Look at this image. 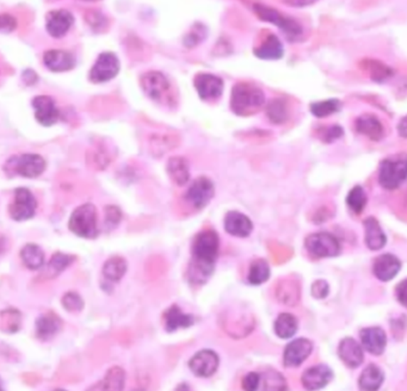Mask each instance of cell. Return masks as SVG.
<instances>
[{
  "mask_svg": "<svg viewBox=\"0 0 407 391\" xmlns=\"http://www.w3.org/2000/svg\"><path fill=\"white\" fill-rule=\"evenodd\" d=\"M254 55L263 60H278L283 56V45L275 35H269L259 47L254 49Z\"/></svg>",
  "mask_w": 407,
  "mask_h": 391,
  "instance_id": "83f0119b",
  "label": "cell"
},
{
  "mask_svg": "<svg viewBox=\"0 0 407 391\" xmlns=\"http://www.w3.org/2000/svg\"><path fill=\"white\" fill-rule=\"evenodd\" d=\"M214 184L207 177H200L191 184L185 198L194 208L203 209L214 197Z\"/></svg>",
  "mask_w": 407,
  "mask_h": 391,
  "instance_id": "8fae6325",
  "label": "cell"
},
{
  "mask_svg": "<svg viewBox=\"0 0 407 391\" xmlns=\"http://www.w3.org/2000/svg\"><path fill=\"white\" fill-rule=\"evenodd\" d=\"M254 12L261 21L273 23L278 26L284 34L287 35L289 40H296L303 35V26L294 19L289 18L287 16L282 15L277 11L276 9L270 8L266 5L254 4Z\"/></svg>",
  "mask_w": 407,
  "mask_h": 391,
  "instance_id": "52a82bcc",
  "label": "cell"
},
{
  "mask_svg": "<svg viewBox=\"0 0 407 391\" xmlns=\"http://www.w3.org/2000/svg\"><path fill=\"white\" fill-rule=\"evenodd\" d=\"M363 68L369 73L370 78L375 82H384L386 79L391 78L393 75L392 70L385 65L374 61V60H366L363 61Z\"/></svg>",
  "mask_w": 407,
  "mask_h": 391,
  "instance_id": "74e56055",
  "label": "cell"
},
{
  "mask_svg": "<svg viewBox=\"0 0 407 391\" xmlns=\"http://www.w3.org/2000/svg\"><path fill=\"white\" fill-rule=\"evenodd\" d=\"M168 173L170 175V178L178 187H183L190 179L189 165H188V161L182 157H173L168 160Z\"/></svg>",
  "mask_w": 407,
  "mask_h": 391,
  "instance_id": "f546056e",
  "label": "cell"
},
{
  "mask_svg": "<svg viewBox=\"0 0 407 391\" xmlns=\"http://www.w3.org/2000/svg\"><path fill=\"white\" fill-rule=\"evenodd\" d=\"M164 320L168 332H175L180 328H188L194 324V317L184 314L177 306H172L165 312Z\"/></svg>",
  "mask_w": 407,
  "mask_h": 391,
  "instance_id": "4316f807",
  "label": "cell"
},
{
  "mask_svg": "<svg viewBox=\"0 0 407 391\" xmlns=\"http://www.w3.org/2000/svg\"><path fill=\"white\" fill-rule=\"evenodd\" d=\"M21 258H22L23 264L31 270H38L45 264L43 250L34 243H29L23 247V250H21Z\"/></svg>",
  "mask_w": 407,
  "mask_h": 391,
  "instance_id": "1f68e13d",
  "label": "cell"
},
{
  "mask_svg": "<svg viewBox=\"0 0 407 391\" xmlns=\"http://www.w3.org/2000/svg\"><path fill=\"white\" fill-rule=\"evenodd\" d=\"M261 391H287L288 385L284 378L280 373L275 370H268L261 376Z\"/></svg>",
  "mask_w": 407,
  "mask_h": 391,
  "instance_id": "e575fe53",
  "label": "cell"
},
{
  "mask_svg": "<svg viewBox=\"0 0 407 391\" xmlns=\"http://www.w3.org/2000/svg\"><path fill=\"white\" fill-rule=\"evenodd\" d=\"M141 87L147 97L156 103L175 104L171 82L161 72H147L146 75H142Z\"/></svg>",
  "mask_w": 407,
  "mask_h": 391,
  "instance_id": "5b68a950",
  "label": "cell"
},
{
  "mask_svg": "<svg viewBox=\"0 0 407 391\" xmlns=\"http://www.w3.org/2000/svg\"><path fill=\"white\" fill-rule=\"evenodd\" d=\"M75 261V257L67 255L64 253H55L53 255L52 259L49 261V271H52L55 275L63 272L65 268H68L70 265Z\"/></svg>",
  "mask_w": 407,
  "mask_h": 391,
  "instance_id": "60d3db41",
  "label": "cell"
},
{
  "mask_svg": "<svg viewBox=\"0 0 407 391\" xmlns=\"http://www.w3.org/2000/svg\"><path fill=\"white\" fill-rule=\"evenodd\" d=\"M275 333L281 339H289L295 336L298 331V320L292 314L283 313L275 321Z\"/></svg>",
  "mask_w": 407,
  "mask_h": 391,
  "instance_id": "d6a6232c",
  "label": "cell"
},
{
  "mask_svg": "<svg viewBox=\"0 0 407 391\" xmlns=\"http://www.w3.org/2000/svg\"><path fill=\"white\" fill-rule=\"evenodd\" d=\"M261 382V375H258L257 373H247L242 382V387L245 391H257Z\"/></svg>",
  "mask_w": 407,
  "mask_h": 391,
  "instance_id": "7bdbcfd3",
  "label": "cell"
},
{
  "mask_svg": "<svg viewBox=\"0 0 407 391\" xmlns=\"http://www.w3.org/2000/svg\"><path fill=\"white\" fill-rule=\"evenodd\" d=\"M189 366L196 376L210 377L217 370L219 357L213 351L203 350L191 358Z\"/></svg>",
  "mask_w": 407,
  "mask_h": 391,
  "instance_id": "2e32d148",
  "label": "cell"
},
{
  "mask_svg": "<svg viewBox=\"0 0 407 391\" xmlns=\"http://www.w3.org/2000/svg\"><path fill=\"white\" fill-rule=\"evenodd\" d=\"M407 180V155L385 159L379 170V183L386 190H396Z\"/></svg>",
  "mask_w": 407,
  "mask_h": 391,
  "instance_id": "277c9868",
  "label": "cell"
},
{
  "mask_svg": "<svg viewBox=\"0 0 407 391\" xmlns=\"http://www.w3.org/2000/svg\"><path fill=\"white\" fill-rule=\"evenodd\" d=\"M401 263L393 254H382L375 259L373 265V272L377 280L381 282H389L399 273Z\"/></svg>",
  "mask_w": 407,
  "mask_h": 391,
  "instance_id": "d6986e66",
  "label": "cell"
},
{
  "mask_svg": "<svg viewBox=\"0 0 407 391\" xmlns=\"http://www.w3.org/2000/svg\"><path fill=\"white\" fill-rule=\"evenodd\" d=\"M363 226H364V231H366L364 240H366L367 247L371 250H379L384 248L386 243H387V238H386L385 233L382 231V228L380 227L377 220H375L374 217H368L363 222Z\"/></svg>",
  "mask_w": 407,
  "mask_h": 391,
  "instance_id": "603a6c76",
  "label": "cell"
},
{
  "mask_svg": "<svg viewBox=\"0 0 407 391\" xmlns=\"http://www.w3.org/2000/svg\"><path fill=\"white\" fill-rule=\"evenodd\" d=\"M54 391H66V390H63V389H58V390H54Z\"/></svg>",
  "mask_w": 407,
  "mask_h": 391,
  "instance_id": "816d5d0a",
  "label": "cell"
},
{
  "mask_svg": "<svg viewBox=\"0 0 407 391\" xmlns=\"http://www.w3.org/2000/svg\"><path fill=\"white\" fill-rule=\"evenodd\" d=\"M63 304H64L65 309L68 310V312H73V313L80 312L84 307L82 297L75 292H68V294H65L64 298H63Z\"/></svg>",
  "mask_w": 407,
  "mask_h": 391,
  "instance_id": "b9f144b4",
  "label": "cell"
},
{
  "mask_svg": "<svg viewBox=\"0 0 407 391\" xmlns=\"http://www.w3.org/2000/svg\"><path fill=\"white\" fill-rule=\"evenodd\" d=\"M122 217L120 209L117 206H108L105 209V224L109 228H114L119 224Z\"/></svg>",
  "mask_w": 407,
  "mask_h": 391,
  "instance_id": "ee69618b",
  "label": "cell"
},
{
  "mask_svg": "<svg viewBox=\"0 0 407 391\" xmlns=\"http://www.w3.org/2000/svg\"><path fill=\"white\" fill-rule=\"evenodd\" d=\"M367 202H368V198H367L366 191L363 190V187H359V185L352 187V191L347 194V206L356 215L362 214L363 210L366 208Z\"/></svg>",
  "mask_w": 407,
  "mask_h": 391,
  "instance_id": "8d00e7d4",
  "label": "cell"
},
{
  "mask_svg": "<svg viewBox=\"0 0 407 391\" xmlns=\"http://www.w3.org/2000/svg\"><path fill=\"white\" fill-rule=\"evenodd\" d=\"M361 341H362L364 350L368 351L369 353L374 356H380L384 353L386 345H387V336L382 328L380 327H368L363 328L361 333Z\"/></svg>",
  "mask_w": 407,
  "mask_h": 391,
  "instance_id": "ac0fdd59",
  "label": "cell"
},
{
  "mask_svg": "<svg viewBox=\"0 0 407 391\" xmlns=\"http://www.w3.org/2000/svg\"><path fill=\"white\" fill-rule=\"evenodd\" d=\"M126 373L124 370L115 366L109 370L104 378L94 384L87 391H124Z\"/></svg>",
  "mask_w": 407,
  "mask_h": 391,
  "instance_id": "d4e9b609",
  "label": "cell"
},
{
  "mask_svg": "<svg viewBox=\"0 0 407 391\" xmlns=\"http://www.w3.org/2000/svg\"><path fill=\"white\" fill-rule=\"evenodd\" d=\"M342 103L338 99H329V101H318L310 105V112L318 119H324L327 116L340 111Z\"/></svg>",
  "mask_w": 407,
  "mask_h": 391,
  "instance_id": "f35d334b",
  "label": "cell"
},
{
  "mask_svg": "<svg viewBox=\"0 0 407 391\" xmlns=\"http://www.w3.org/2000/svg\"><path fill=\"white\" fill-rule=\"evenodd\" d=\"M270 268L269 264L263 259L254 260L250 266L249 271V282L254 285L266 283L269 280Z\"/></svg>",
  "mask_w": 407,
  "mask_h": 391,
  "instance_id": "d590c367",
  "label": "cell"
},
{
  "mask_svg": "<svg viewBox=\"0 0 407 391\" xmlns=\"http://www.w3.org/2000/svg\"><path fill=\"white\" fill-rule=\"evenodd\" d=\"M35 119L43 127H50L60 119V111L56 108L55 101L49 96H38L33 99Z\"/></svg>",
  "mask_w": 407,
  "mask_h": 391,
  "instance_id": "4fadbf2b",
  "label": "cell"
},
{
  "mask_svg": "<svg viewBox=\"0 0 407 391\" xmlns=\"http://www.w3.org/2000/svg\"><path fill=\"white\" fill-rule=\"evenodd\" d=\"M300 294V285L295 280H282L277 287V299L286 306H295L299 302Z\"/></svg>",
  "mask_w": 407,
  "mask_h": 391,
  "instance_id": "4dcf8cb0",
  "label": "cell"
},
{
  "mask_svg": "<svg viewBox=\"0 0 407 391\" xmlns=\"http://www.w3.org/2000/svg\"><path fill=\"white\" fill-rule=\"evenodd\" d=\"M224 229L233 236L246 238L254 229V224L246 215L238 211H229L224 217Z\"/></svg>",
  "mask_w": 407,
  "mask_h": 391,
  "instance_id": "7402d4cb",
  "label": "cell"
},
{
  "mask_svg": "<svg viewBox=\"0 0 407 391\" xmlns=\"http://www.w3.org/2000/svg\"><path fill=\"white\" fill-rule=\"evenodd\" d=\"M356 131L373 141H379L384 136V127L380 119L370 114H364L356 119Z\"/></svg>",
  "mask_w": 407,
  "mask_h": 391,
  "instance_id": "cb8c5ba5",
  "label": "cell"
},
{
  "mask_svg": "<svg viewBox=\"0 0 407 391\" xmlns=\"http://www.w3.org/2000/svg\"><path fill=\"white\" fill-rule=\"evenodd\" d=\"M38 202L34 194L24 187L15 191V198L10 205V216L15 221H26L34 216Z\"/></svg>",
  "mask_w": 407,
  "mask_h": 391,
  "instance_id": "30bf717a",
  "label": "cell"
},
{
  "mask_svg": "<svg viewBox=\"0 0 407 391\" xmlns=\"http://www.w3.org/2000/svg\"><path fill=\"white\" fill-rule=\"evenodd\" d=\"M16 26H17V21H16L15 17H12L8 13H3V15L0 16V29H1V33H4V34L12 33L16 29Z\"/></svg>",
  "mask_w": 407,
  "mask_h": 391,
  "instance_id": "bcb514c9",
  "label": "cell"
},
{
  "mask_svg": "<svg viewBox=\"0 0 407 391\" xmlns=\"http://www.w3.org/2000/svg\"><path fill=\"white\" fill-rule=\"evenodd\" d=\"M61 329V320L55 314L48 313L36 321V334L41 340H48Z\"/></svg>",
  "mask_w": 407,
  "mask_h": 391,
  "instance_id": "f1b7e54d",
  "label": "cell"
},
{
  "mask_svg": "<svg viewBox=\"0 0 407 391\" xmlns=\"http://www.w3.org/2000/svg\"><path fill=\"white\" fill-rule=\"evenodd\" d=\"M195 89L203 101H215L224 91V80L217 75L202 73L194 80Z\"/></svg>",
  "mask_w": 407,
  "mask_h": 391,
  "instance_id": "5bb4252c",
  "label": "cell"
},
{
  "mask_svg": "<svg viewBox=\"0 0 407 391\" xmlns=\"http://www.w3.org/2000/svg\"><path fill=\"white\" fill-rule=\"evenodd\" d=\"M266 103L264 94L258 86L239 82L232 89L231 108L239 116L254 115Z\"/></svg>",
  "mask_w": 407,
  "mask_h": 391,
  "instance_id": "7a4b0ae2",
  "label": "cell"
},
{
  "mask_svg": "<svg viewBox=\"0 0 407 391\" xmlns=\"http://www.w3.org/2000/svg\"><path fill=\"white\" fill-rule=\"evenodd\" d=\"M396 294L400 304L407 308V280H403V282H400L398 284Z\"/></svg>",
  "mask_w": 407,
  "mask_h": 391,
  "instance_id": "7dc6e473",
  "label": "cell"
},
{
  "mask_svg": "<svg viewBox=\"0 0 407 391\" xmlns=\"http://www.w3.org/2000/svg\"><path fill=\"white\" fill-rule=\"evenodd\" d=\"M313 351V343L305 338L294 340L288 343L283 354L284 365L287 368H298L301 365L307 358L310 357Z\"/></svg>",
  "mask_w": 407,
  "mask_h": 391,
  "instance_id": "9a60e30c",
  "label": "cell"
},
{
  "mask_svg": "<svg viewBox=\"0 0 407 391\" xmlns=\"http://www.w3.org/2000/svg\"><path fill=\"white\" fill-rule=\"evenodd\" d=\"M127 271V263L124 258L112 257L103 266V276L110 282H119Z\"/></svg>",
  "mask_w": 407,
  "mask_h": 391,
  "instance_id": "836d02e7",
  "label": "cell"
},
{
  "mask_svg": "<svg viewBox=\"0 0 407 391\" xmlns=\"http://www.w3.org/2000/svg\"><path fill=\"white\" fill-rule=\"evenodd\" d=\"M398 133L401 138H407V116L403 117L398 124Z\"/></svg>",
  "mask_w": 407,
  "mask_h": 391,
  "instance_id": "681fc988",
  "label": "cell"
},
{
  "mask_svg": "<svg viewBox=\"0 0 407 391\" xmlns=\"http://www.w3.org/2000/svg\"><path fill=\"white\" fill-rule=\"evenodd\" d=\"M306 248L313 257H337L340 253V243L336 236L330 233H315L306 238Z\"/></svg>",
  "mask_w": 407,
  "mask_h": 391,
  "instance_id": "ba28073f",
  "label": "cell"
},
{
  "mask_svg": "<svg viewBox=\"0 0 407 391\" xmlns=\"http://www.w3.org/2000/svg\"><path fill=\"white\" fill-rule=\"evenodd\" d=\"M68 227L80 238H94L99 234L97 209L94 204H82L75 209L70 219Z\"/></svg>",
  "mask_w": 407,
  "mask_h": 391,
  "instance_id": "3957f363",
  "label": "cell"
},
{
  "mask_svg": "<svg viewBox=\"0 0 407 391\" xmlns=\"http://www.w3.org/2000/svg\"><path fill=\"white\" fill-rule=\"evenodd\" d=\"M338 354H340V358L343 360L344 364L352 368V369L359 368L364 359L362 347L352 338H345L340 341V346H338Z\"/></svg>",
  "mask_w": 407,
  "mask_h": 391,
  "instance_id": "ffe728a7",
  "label": "cell"
},
{
  "mask_svg": "<svg viewBox=\"0 0 407 391\" xmlns=\"http://www.w3.org/2000/svg\"><path fill=\"white\" fill-rule=\"evenodd\" d=\"M75 23V17L71 12L59 9L48 12L45 16V29L52 38H60L67 34Z\"/></svg>",
  "mask_w": 407,
  "mask_h": 391,
  "instance_id": "7c38bea8",
  "label": "cell"
},
{
  "mask_svg": "<svg viewBox=\"0 0 407 391\" xmlns=\"http://www.w3.org/2000/svg\"><path fill=\"white\" fill-rule=\"evenodd\" d=\"M45 170V159L38 154H19L10 158L5 165V171L16 173L24 178H38Z\"/></svg>",
  "mask_w": 407,
  "mask_h": 391,
  "instance_id": "8992f818",
  "label": "cell"
},
{
  "mask_svg": "<svg viewBox=\"0 0 407 391\" xmlns=\"http://www.w3.org/2000/svg\"><path fill=\"white\" fill-rule=\"evenodd\" d=\"M332 370L326 365L312 366L301 377V382L306 390L315 391L325 387L332 380Z\"/></svg>",
  "mask_w": 407,
  "mask_h": 391,
  "instance_id": "e0dca14e",
  "label": "cell"
},
{
  "mask_svg": "<svg viewBox=\"0 0 407 391\" xmlns=\"http://www.w3.org/2000/svg\"><path fill=\"white\" fill-rule=\"evenodd\" d=\"M178 391H192L190 387H188L187 384H183L178 387Z\"/></svg>",
  "mask_w": 407,
  "mask_h": 391,
  "instance_id": "f907efd6",
  "label": "cell"
},
{
  "mask_svg": "<svg viewBox=\"0 0 407 391\" xmlns=\"http://www.w3.org/2000/svg\"><path fill=\"white\" fill-rule=\"evenodd\" d=\"M120 66V60L114 53H102L91 68L89 78L91 82H96V84L109 82L119 75Z\"/></svg>",
  "mask_w": 407,
  "mask_h": 391,
  "instance_id": "9c48e42d",
  "label": "cell"
},
{
  "mask_svg": "<svg viewBox=\"0 0 407 391\" xmlns=\"http://www.w3.org/2000/svg\"><path fill=\"white\" fill-rule=\"evenodd\" d=\"M220 248V238L217 231H203L195 238L192 243V259L189 268V280L202 284L212 276L214 265Z\"/></svg>",
  "mask_w": 407,
  "mask_h": 391,
  "instance_id": "6da1fadb",
  "label": "cell"
},
{
  "mask_svg": "<svg viewBox=\"0 0 407 391\" xmlns=\"http://www.w3.org/2000/svg\"><path fill=\"white\" fill-rule=\"evenodd\" d=\"M385 376L380 368L375 364H370L363 370L359 376V385L361 391H377L381 387Z\"/></svg>",
  "mask_w": 407,
  "mask_h": 391,
  "instance_id": "484cf974",
  "label": "cell"
},
{
  "mask_svg": "<svg viewBox=\"0 0 407 391\" xmlns=\"http://www.w3.org/2000/svg\"><path fill=\"white\" fill-rule=\"evenodd\" d=\"M266 114L273 123H283L288 117L287 105L282 99H275L268 105Z\"/></svg>",
  "mask_w": 407,
  "mask_h": 391,
  "instance_id": "ab89813d",
  "label": "cell"
},
{
  "mask_svg": "<svg viewBox=\"0 0 407 391\" xmlns=\"http://www.w3.org/2000/svg\"><path fill=\"white\" fill-rule=\"evenodd\" d=\"M43 64L52 72L71 71L75 66V56L60 49H52L45 53Z\"/></svg>",
  "mask_w": 407,
  "mask_h": 391,
  "instance_id": "44dd1931",
  "label": "cell"
},
{
  "mask_svg": "<svg viewBox=\"0 0 407 391\" xmlns=\"http://www.w3.org/2000/svg\"><path fill=\"white\" fill-rule=\"evenodd\" d=\"M329 292V284L326 283L325 280H317L312 285V294L317 299H324V298L327 297Z\"/></svg>",
  "mask_w": 407,
  "mask_h": 391,
  "instance_id": "f6af8a7d",
  "label": "cell"
},
{
  "mask_svg": "<svg viewBox=\"0 0 407 391\" xmlns=\"http://www.w3.org/2000/svg\"><path fill=\"white\" fill-rule=\"evenodd\" d=\"M342 136H343V129L338 127V126H333V127L330 128V129L325 131L324 140H325L326 142H332L333 140L342 138Z\"/></svg>",
  "mask_w": 407,
  "mask_h": 391,
  "instance_id": "c3c4849f",
  "label": "cell"
}]
</instances>
